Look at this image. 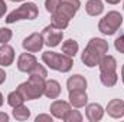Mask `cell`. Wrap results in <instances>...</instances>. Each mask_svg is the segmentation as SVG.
Masks as SVG:
<instances>
[{
    "instance_id": "obj_1",
    "label": "cell",
    "mask_w": 124,
    "mask_h": 122,
    "mask_svg": "<svg viewBox=\"0 0 124 122\" xmlns=\"http://www.w3.org/2000/svg\"><path fill=\"white\" fill-rule=\"evenodd\" d=\"M108 53V43L104 40V39H100V37H93L87 47L84 49L82 52V56H81V61L85 63V66L88 68H94L97 65H100L101 59Z\"/></svg>"
},
{
    "instance_id": "obj_2",
    "label": "cell",
    "mask_w": 124,
    "mask_h": 122,
    "mask_svg": "<svg viewBox=\"0 0 124 122\" xmlns=\"http://www.w3.org/2000/svg\"><path fill=\"white\" fill-rule=\"evenodd\" d=\"M79 7H81L79 0H61L58 9L52 13V25L62 30L66 29L69 20L75 16Z\"/></svg>"
},
{
    "instance_id": "obj_3",
    "label": "cell",
    "mask_w": 124,
    "mask_h": 122,
    "mask_svg": "<svg viewBox=\"0 0 124 122\" xmlns=\"http://www.w3.org/2000/svg\"><path fill=\"white\" fill-rule=\"evenodd\" d=\"M100 79L101 83L107 88H111L117 83V61L111 55H105L100 62Z\"/></svg>"
},
{
    "instance_id": "obj_4",
    "label": "cell",
    "mask_w": 124,
    "mask_h": 122,
    "mask_svg": "<svg viewBox=\"0 0 124 122\" xmlns=\"http://www.w3.org/2000/svg\"><path fill=\"white\" fill-rule=\"evenodd\" d=\"M43 89H45V78L31 75L29 79L20 83L16 91L25 98V101H33L43 95Z\"/></svg>"
},
{
    "instance_id": "obj_5",
    "label": "cell",
    "mask_w": 124,
    "mask_h": 122,
    "mask_svg": "<svg viewBox=\"0 0 124 122\" xmlns=\"http://www.w3.org/2000/svg\"><path fill=\"white\" fill-rule=\"evenodd\" d=\"M42 61L45 65H48L51 69L54 70H58V72H69L72 69V58L71 56H66L65 53H56V52H51V50H46L42 53Z\"/></svg>"
},
{
    "instance_id": "obj_6",
    "label": "cell",
    "mask_w": 124,
    "mask_h": 122,
    "mask_svg": "<svg viewBox=\"0 0 124 122\" xmlns=\"http://www.w3.org/2000/svg\"><path fill=\"white\" fill-rule=\"evenodd\" d=\"M38 14H39V10H38V6L35 3H25L7 14L6 23H15L17 20H25V19L33 20L38 17Z\"/></svg>"
},
{
    "instance_id": "obj_7",
    "label": "cell",
    "mask_w": 124,
    "mask_h": 122,
    "mask_svg": "<svg viewBox=\"0 0 124 122\" xmlns=\"http://www.w3.org/2000/svg\"><path fill=\"white\" fill-rule=\"evenodd\" d=\"M121 23H123V16L118 12L113 10V12H108L100 20L98 30L101 32L102 34H105V36H111V34H114L118 30V27L121 26Z\"/></svg>"
},
{
    "instance_id": "obj_8",
    "label": "cell",
    "mask_w": 124,
    "mask_h": 122,
    "mask_svg": "<svg viewBox=\"0 0 124 122\" xmlns=\"http://www.w3.org/2000/svg\"><path fill=\"white\" fill-rule=\"evenodd\" d=\"M42 37H43V43L49 47H56L59 43L62 42V37H63V32L62 29L55 27L52 23L49 26H46L43 30H42Z\"/></svg>"
},
{
    "instance_id": "obj_9",
    "label": "cell",
    "mask_w": 124,
    "mask_h": 122,
    "mask_svg": "<svg viewBox=\"0 0 124 122\" xmlns=\"http://www.w3.org/2000/svg\"><path fill=\"white\" fill-rule=\"evenodd\" d=\"M43 45H45V43H43V37H42L40 33H32L31 36H28V37L23 40V43H22L23 49L28 50V52H31V53L39 52V50L43 47Z\"/></svg>"
},
{
    "instance_id": "obj_10",
    "label": "cell",
    "mask_w": 124,
    "mask_h": 122,
    "mask_svg": "<svg viewBox=\"0 0 124 122\" xmlns=\"http://www.w3.org/2000/svg\"><path fill=\"white\" fill-rule=\"evenodd\" d=\"M88 102V95L85 89H77V91H69V103L74 108H82Z\"/></svg>"
},
{
    "instance_id": "obj_11",
    "label": "cell",
    "mask_w": 124,
    "mask_h": 122,
    "mask_svg": "<svg viewBox=\"0 0 124 122\" xmlns=\"http://www.w3.org/2000/svg\"><path fill=\"white\" fill-rule=\"evenodd\" d=\"M107 114L111 116V118H123L124 116V101L123 99H113L108 102L107 108H105Z\"/></svg>"
},
{
    "instance_id": "obj_12",
    "label": "cell",
    "mask_w": 124,
    "mask_h": 122,
    "mask_svg": "<svg viewBox=\"0 0 124 122\" xmlns=\"http://www.w3.org/2000/svg\"><path fill=\"white\" fill-rule=\"evenodd\" d=\"M49 111H51V114L55 118L63 119L68 115V112L71 111V105L68 102H65V101H55V102L51 103V109Z\"/></svg>"
},
{
    "instance_id": "obj_13",
    "label": "cell",
    "mask_w": 124,
    "mask_h": 122,
    "mask_svg": "<svg viewBox=\"0 0 124 122\" xmlns=\"http://www.w3.org/2000/svg\"><path fill=\"white\" fill-rule=\"evenodd\" d=\"M36 63H38V61H36V58L32 55L31 52H29V53H22V55L19 56V59H17V69H19L20 72L29 73Z\"/></svg>"
},
{
    "instance_id": "obj_14",
    "label": "cell",
    "mask_w": 124,
    "mask_h": 122,
    "mask_svg": "<svg viewBox=\"0 0 124 122\" xmlns=\"http://www.w3.org/2000/svg\"><path fill=\"white\" fill-rule=\"evenodd\" d=\"M15 61V49L4 43L0 46V65L1 66H10Z\"/></svg>"
},
{
    "instance_id": "obj_15",
    "label": "cell",
    "mask_w": 124,
    "mask_h": 122,
    "mask_svg": "<svg viewBox=\"0 0 124 122\" xmlns=\"http://www.w3.org/2000/svg\"><path fill=\"white\" fill-rule=\"evenodd\" d=\"M85 115H87L88 121L97 122L104 116V108L100 103H90L85 108Z\"/></svg>"
},
{
    "instance_id": "obj_16",
    "label": "cell",
    "mask_w": 124,
    "mask_h": 122,
    "mask_svg": "<svg viewBox=\"0 0 124 122\" xmlns=\"http://www.w3.org/2000/svg\"><path fill=\"white\" fill-rule=\"evenodd\" d=\"M43 95L48 96L49 99H56L61 95V85L58 81L55 79H49L45 81V89H43Z\"/></svg>"
},
{
    "instance_id": "obj_17",
    "label": "cell",
    "mask_w": 124,
    "mask_h": 122,
    "mask_svg": "<svg viewBox=\"0 0 124 122\" xmlns=\"http://www.w3.org/2000/svg\"><path fill=\"white\" fill-rule=\"evenodd\" d=\"M68 91H77V89H87V79L82 75H74L66 81Z\"/></svg>"
},
{
    "instance_id": "obj_18",
    "label": "cell",
    "mask_w": 124,
    "mask_h": 122,
    "mask_svg": "<svg viewBox=\"0 0 124 122\" xmlns=\"http://www.w3.org/2000/svg\"><path fill=\"white\" fill-rule=\"evenodd\" d=\"M85 12L90 16H100L104 12V3L101 0H88L85 4Z\"/></svg>"
},
{
    "instance_id": "obj_19",
    "label": "cell",
    "mask_w": 124,
    "mask_h": 122,
    "mask_svg": "<svg viewBox=\"0 0 124 122\" xmlns=\"http://www.w3.org/2000/svg\"><path fill=\"white\" fill-rule=\"evenodd\" d=\"M62 52L66 55V56H75L77 52H78V42L74 40V39H68L62 43Z\"/></svg>"
},
{
    "instance_id": "obj_20",
    "label": "cell",
    "mask_w": 124,
    "mask_h": 122,
    "mask_svg": "<svg viewBox=\"0 0 124 122\" xmlns=\"http://www.w3.org/2000/svg\"><path fill=\"white\" fill-rule=\"evenodd\" d=\"M13 116H15V119H17V121H26V119L31 116V111L22 103V105L13 108Z\"/></svg>"
},
{
    "instance_id": "obj_21",
    "label": "cell",
    "mask_w": 124,
    "mask_h": 122,
    "mask_svg": "<svg viewBox=\"0 0 124 122\" xmlns=\"http://www.w3.org/2000/svg\"><path fill=\"white\" fill-rule=\"evenodd\" d=\"M25 102V98L19 93L17 91H13L9 93V96H7V103L12 106V108H15V106H19V105H22Z\"/></svg>"
},
{
    "instance_id": "obj_22",
    "label": "cell",
    "mask_w": 124,
    "mask_h": 122,
    "mask_svg": "<svg viewBox=\"0 0 124 122\" xmlns=\"http://www.w3.org/2000/svg\"><path fill=\"white\" fill-rule=\"evenodd\" d=\"M29 75H33V76H40V78H45V79H46V76H48V70L43 68V65L36 63V65L33 66V69L29 72Z\"/></svg>"
},
{
    "instance_id": "obj_23",
    "label": "cell",
    "mask_w": 124,
    "mask_h": 122,
    "mask_svg": "<svg viewBox=\"0 0 124 122\" xmlns=\"http://www.w3.org/2000/svg\"><path fill=\"white\" fill-rule=\"evenodd\" d=\"M63 121L65 122H81L82 121V115L79 114V111H69L68 112V115L63 118Z\"/></svg>"
},
{
    "instance_id": "obj_24",
    "label": "cell",
    "mask_w": 124,
    "mask_h": 122,
    "mask_svg": "<svg viewBox=\"0 0 124 122\" xmlns=\"http://www.w3.org/2000/svg\"><path fill=\"white\" fill-rule=\"evenodd\" d=\"M12 36H13V33H12L10 29H7V27H1V29H0V43L4 45V43L10 42Z\"/></svg>"
},
{
    "instance_id": "obj_25",
    "label": "cell",
    "mask_w": 124,
    "mask_h": 122,
    "mask_svg": "<svg viewBox=\"0 0 124 122\" xmlns=\"http://www.w3.org/2000/svg\"><path fill=\"white\" fill-rule=\"evenodd\" d=\"M61 0H45V7H46V12H49L51 14L58 9Z\"/></svg>"
},
{
    "instance_id": "obj_26",
    "label": "cell",
    "mask_w": 124,
    "mask_h": 122,
    "mask_svg": "<svg viewBox=\"0 0 124 122\" xmlns=\"http://www.w3.org/2000/svg\"><path fill=\"white\" fill-rule=\"evenodd\" d=\"M114 47L117 49V52H120V53H123L124 55V34L116 39V42H114Z\"/></svg>"
},
{
    "instance_id": "obj_27",
    "label": "cell",
    "mask_w": 124,
    "mask_h": 122,
    "mask_svg": "<svg viewBox=\"0 0 124 122\" xmlns=\"http://www.w3.org/2000/svg\"><path fill=\"white\" fill-rule=\"evenodd\" d=\"M35 121H36V122H42V121L52 122V116H51V115H45V114H42V115H38Z\"/></svg>"
},
{
    "instance_id": "obj_28",
    "label": "cell",
    "mask_w": 124,
    "mask_h": 122,
    "mask_svg": "<svg viewBox=\"0 0 124 122\" xmlns=\"http://www.w3.org/2000/svg\"><path fill=\"white\" fill-rule=\"evenodd\" d=\"M6 10H7V6H6V3H4V0H0V19L4 16V13H6Z\"/></svg>"
},
{
    "instance_id": "obj_29",
    "label": "cell",
    "mask_w": 124,
    "mask_h": 122,
    "mask_svg": "<svg viewBox=\"0 0 124 122\" xmlns=\"http://www.w3.org/2000/svg\"><path fill=\"white\" fill-rule=\"evenodd\" d=\"M9 121V115L6 112H0V122H7Z\"/></svg>"
},
{
    "instance_id": "obj_30",
    "label": "cell",
    "mask_w": 124,
    "mask_h": 122,
    "mask_svg": "<svg viewBox=\"0 0 124 122\" xmlns=\"http://www.w3.org/2000/svg\"><path fill=\"white\" fill-rule=\"evenodd\" d=\"M4 81H6V72H4V70L0 68V85H1Z\"/></svg>"
},
{
    "instance_id": "obj_31",
    "label": "cell",
    "mask_w": 124,
    "mask_h": 122,
    "mask_svg": "<svg viewBox=\"0 0 124 122\" xmlns=\"http://www.w3.org/2000/svg\"><path fill=\"white\" fill-rule=\"evenodd\" d=\"M108 4H118L120 3V0H105Z\"/></svg>"
},
{
    "instance_id": "obj_32",
    "label": "cell",
    "mask_w": 124,
    "mask_h": 122,
    "mask_svg": "<svg viewBox=\"0 0 124 122\" xmlns=\"http://www.w3.org/2000/svg\"><path fill=\"white\" fill-rule=\"evenodd\" d=\"M121 79H123V83H124V65H123V68H121Z\"/></svg>"
},
{
    "instance_id": "obj_33",
    "label": "cell",
    "mask_w": 124,
    "mask_h": 122,
    "mask_svg": "<svg viewBox=\"0 0 124 122\" xmlns=\"http://www.w3.org/2000/svg\"><path fill=\"white\" fill-rule=\"evenodd\" d=\"M3 102H4V101H3V95H1V92H0V106L3 105Z\"/></svg>"
},
{
    "instance_id": "obj_34",
    "label": "cell",
    "mask_w": 124,
    "mask_h": 122,
    "mask_svg": "<svg viewBox=\"0 0 124 122\" xmlns=\"http://www.w3.org/2000/svg\"><path fill=\"white\" fill-rule=\"evenodd\" d=\"M12 1H23V0H12Z\"/></svg>"
},
{
    "instance_id": "obj_35",
    "label": "cell",
    "mask_w": 124,
    "mask_h": 122,
    "mask_svg": "<svg viewBox=\"0 0 124 122\" xmlns=\"http://www.w3.org/2000/svg\"><path fill=\"white\" fill-rule=\"evenodd\" d=\"M123 7H124V6H123Z\"/></svg>"
}]
</instances>
